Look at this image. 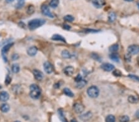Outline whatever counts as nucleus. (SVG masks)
Listing matches in <instances>:
<instances>
[{
    "mask_svg": "<svg viewBox=\"0 0 139 122\" xmlns=\"http://www.w3.org/2000/svg\"><path fill=\"white\" fill-rule=\"evenodd\" d=\"M45 24V20L42 19H35L30 20L28 23L29 29L30 30H34L35 29Z\"/></svg>",
    "mask_w": 139,
    "mask_h": 122,
    "instance_id": "obj_1",
    "label": "nucleus"
},
{
    "mask_svg": "<svg viewBox=\"0 0 139 122\" xmlns=\"http://www.w3.org/2000/svg\"><path fill=\"white\" fill-rule=\"evenodd\" d=\"M41 90L36 84H32L30 86V96L34 99H38L40 96Z\"/></svg>",
    "mask_w": 139,
    "mask_h": 122,
    "instance_id": "obj_2",
    "label": "nucleus"
},
{
    "mask_svg": "<svg viewBox=\"0 0 139 122\" xmlns=\"http://www.w3.org/2000/svg\"><path fill=\"white\" fill-rule=\"evenodd\" d=\"M87 94L88 96L92 97V98H96L99 96L100 91H99L98 88L96 86H91L87 89Z\"/></svg>",
    "mask_w": 139,
    "mask_h": 122,
    "instance_id": "obj_3",
    "label": "nucleus"
},
{
    "mask_svg": "<svg viewBox=\"0 0 139 122\" xmlns=\"http://www.w3.org/2000/svg\"><path fill=\"white\" fill-rule=\"evenodd\" d=\"M128 53L131 55H135L139 53V46L137 44H132L127 47Z\"/></svg>",
    "mask_w": 139,
    "mask_h": 122,
    "instance_id": "obj_4",
    "label": "nucleus"
},
{
    "mask_svg": "<svg viewBox=\"0 0 139 122\" xmlns=\"http://www.w3.org/2000/svg\"><path fill=\"white\" fill-rule=\"evenodd\" d=\"M41 12H42L43 14L46 16H48V17H50V18H53L54 17V15L49 10V7L46 4H43L41 7Z\"/></svg>",
    "mask_w": 139,
    "mask_h": 122,
    "instance_id": "obj_5",
    "label": "nucleus"
},
{
    "mask_svg": "<svg viewBox=\"0 0 139 122\" xmlns=\"http://www.w3.org/2000/svg\"><path fill=\"white\" fill-rule=\"evenodd\" d=\"M43 69L47 74H51L53 72V67L51 63L46 61L43 64Z\"/></svg>",
    "mask_w": 139,
    "mask_h": 122,
    "instance_id": "obj_6",
    "label": "nucleus"
},
{
    "mask_svg": "<svg viewBox=\"0 0 139 122\" xmlns=\"http://www.w3.org/2000/svg\"><path fill=\"white\" fill-rule=\"evenodd\" d=\"M73 108H74V110L77 114H80L82 112H83V111L85 109L84 105L83 104H82L81 103H79V102L75 103L74 104Z\"/></svg>",
    "mask_w": 139,
    "mask_h": 122,
    "instance_id": "obj_7",
    "label": "nucleus"
},
{
    "mask_svg": "<svg viewBox=\"0 0 139 122\" xmlns=\"http://www.w3.org/2000/svg\"><path fill=\"white\" fill-rule=\"evenodd\" d=\"M33 73H34V77L37 81H41L43 78V73L41 71L37 69H34L33 70Z\"/></svg>",
    "mask_w": 139,
    "mask_h": 122,
    "instance_id": "obj_8",
    "label": "nucleus"
},
{
    "mask_svg": "<svg viewBox=\"0 0 139 122\" xmlns=\"http://www.w3.org/2000/svg\"><path fill=\"white\" fill-rule=\"evenodd\" d=\"M75 69L72 66H68L64 69V73L66 75L68 76H72L74 73Z\"/></svg>",
    "mask_w": 139,
    "mask_h": 122,
    "instance_id": "obj_9",
    "label": "nucleus"
},
{
    "mask_svg": "<svg viewBox=\"0 0 139 122\" xmlns=\"http://www.w3.org/2000/svg\"><path fill=\"white\" fill-rule=\"evenodd\" d=\"M102 69L104 70L106 72L112 71L114 69V67L113 64L110 63H104L101 65Z\"/></svg>",
    "mask_w": 139,
    "mask_h": 122,
    "instance_id": "obj_10",
    "label": "nucleus"
},
{
    "mask_svg": "<svg viewBox=\"0 0 139 122\" xmlns=\"http://www.w3.org/2000/svg\"><path fill=\"white\" fill-rule=\"evenodd\" d=\"M37 52L38 49L36 46H31V47H29L27 50V54L29 56H31V57L35 56L36 54L37 53Z\"/></svg>",
    "mask_w": 139,
    "mask_h": 122,
    "instance_id": "obj_11",
    "label": "nucleus"
},
{
    "mask_svg": "<svg viewBox=\"0 0 139 122\" xmlns=\"http://www.w3.org/2000/svg\"><path fill=\"white\" fill-rule=\"evenodd\" d=\"M92 4L96 8H101L105 4V0H92Z\"/></svg>",
    "mask_w": 139,
    "mask_h": 122,
    "instance_id": "obj_12",
    "label": "nucleus"
},
{
    "mask_svg": "<svg viewBox=\"0 0 139 122\" xmlns=\"http://www.w3.org/2000/svg\"><path fill=\"white\" fill-rule=\"evenodd\" d=\"M13 44H14L13 43H8V44H5V45H4L3 47L1 49V53L3 57L5 56L6 54L8 52L9 49H10L11 47H12V46L13 45Z\"/></svg>",
    "mask_w": 139,
    "mask_h": 122,
    "instance_id": "obj_13",
    "label": "nucleus"
},
{
    "mask_svg": "<svg viewBox=\"0 0 139 122\" xmlns=\"http://www.w3.org/2000/svg\"><path fill=\"white\" fill-rule=\"evenodd\" d=\"M9 98V95L6 91H1L0 93V100L3 102H6Z\"/></svg>",
    "mask_w": 139,
    "mask_h": 122,
    "instance_id": "obj_14",
    "label": "nucleus"
},
{
    "mask_svg": "<svg viewBox=\"0 0 139 122\" xmlns=\"http://www.w3.org/2000/svg\"><path fill=\"white\" fill-rule=\"evenodd\" d=\"M51 39L53 40H56V41H60L62 42L66 43V41L64 38L63 37V36L59 34H55L54 35H53V36L51 37Z\"/></svg>",
    "mask_w": 139,
    "mask_h": 122,
    "instance_id": "obj_15",
    "label": "nucleus"
},
{
    "mask_svg": "<svg viewBox=\"0 0 139 122\" xmlns=\"http://www.w3.org/2000/svg\"><path fill=\"white\" fill-rule=\"evenodd\" d=\"M128 101L131 104H136L139 102V98L136 96H133V95H131L128 97Z\"/></svg>",
    "mask_w": 139,
    "mask_h": 122,
    "instance_id": "obj_16",
    "label": "nucleus"
},
{
    "mask_svg": "<svg viewBox=\"0 0 139 122\" xmlns=\"http://www.w3.org/2000/svg\"><path fill=\"white\" fill-rule=\"evenodd\" d=\"M92 117V114L90 112H86L85 114L81 115L80 116V118L83 121H87L88 120H90Z\"/></svg>",
    "mask_w": 139,
    "mask_h": 122,
    "instance_id": "obj_17",
    "label": "nucleus"
},
{
    "mask_svg": "<svg viewBox=\"0 0 139 122\" xmlns=\"http://www.w3.org/2000/svg\"><path fill=\"white\" fill-rule=\"evenodd\" d=\"M9 109H10V107H9V105L8 104L4 103L0 105V110H1L2 112L6 113L9 110Z\"/></svg>",
    "mask_w": 139,
    "mask_h": 122,
    "instance_id": "obj_18",
    "label": "nucleus"
},
{
    "mask_svg": "<svg viewBox=\"0 0 139 122\" xmlns=\"http://www.w3.org/2000/svg\"><path fill=\"white\" fill-rule=\"evenodd\" d=\"M11 70L13 73H17L20 71V66H19V64L17 63H15L12 65V67H11Z\"/></svg>",
    "mask_w": 139,
    "mask_h": 122,
    "instance_id": "obj_19",
    "label": "nucleus"
},
{
    "mask_svg": "<svg viewBox=\"0 0 139 122\" xmlns=\"http://www.w3.org/2000/svg\"><path fill=\"white\" fill-rule=\"evenodd\" d=\"M86 83H87V82H86V80L82 79L80 81L77 82V88L82 89V88H83V87H85L86 86Z\"/></svg>",
    "mask_w": 139,
    "mask_h": 122,
    "instance_id": "obj_20",
    "label": "nucleus"
},
{
    "mask_svg": "<svg viewBox=\"0 0 139 122\" xmlns=\"http://www.w3.org/2000/svg\"><path fill=\"white\" fill-rule=\"evenodd\" d=\"M63 93H64V94L65 95H66L67 96L71 97H72L74 96V93H73L71 90L68 88H64V89L63 90Z\"/></svg>",
    "mask_w": 139,
    "mask_h": 122,
    "instance_id": "obj_21",
    "label": "nucleus"
},
{
    "mask_svg": "<svg viewBox=\"0 0 139 122\" xmlns=\"http://www.w3.org/2000/svg\"><path fill=\"white\" fill-rule=\"evenodd\" d=\"M61 56L63 58L65 59H69L72 57V55L68 50H63L61 53Z\"/></svg>",
    "mask_w": 139,
    "mask_h": 122,
    "instance_id": "obj_22",
    "label": "nucleus"
},
{
    "mask_svg": "<svg viewBox=\"0 0 139 122\" xmlns=\"http://www.w3.org/2000/svg\"><path fill=\"white\" fill-rule=\"evenodd\" d=\"M109 57L112 61H114L116 62H119V55L116 53H113L112 54H110V56Z\"/></svg>",
    "mask_w": 139,
    "mask_h": 122,
    "instance_id": "obj_23",
    "label": "nucleus"
},
{
    "mask_svg": "<svg viewBox=\"0 0 139 122\" xmlns=\"http://www.w3.org/2000/svg\"><path fill=\"white\" fill-rule=\"evenodd\" d=\"M118 49H119V45L117 44H113L109 48V50L111 53H116L118 51Z\"/></svg>",
    "mask_w": 139,
    "mask_h": 122,
    "instance_id": "obj_24",
    "label": "nucleus"
},
{
    "mask_svg": "<svg viewBox=\"0 0 139 122\" xmlns=\"http://www.w3.org/2000/svg\"><path fill=\"white\" fill-rule=\"evenodd\" d=\"M59 0H51V1L49 2V6L52 8H56L59 4Z\"/></svg>",
    "mask_w": 139,
    "mask_h": 122,
    "instance_id": "obj_25",
    "label": "nucleus"
},
{
    "mask_svg": "<svg viewBox=\"0 0 139 122\" xmlns=\"http://www.w3.org/2000/svg\"><path fill=\"white\" fill-rule=\"evenodd\" d=\"M116 19V15L114 12H111L109 14L108 16V20L110 22H113L115 21V20Z\"/></svg>",
    "mask_w": 139,
    "mask_h": 122,
    "instance_id": "obj_26",
    "label": "nucleus"
},
{
    "mask_svg": "<svg viewBox=\"0 0 139 122\" xmlns=\"http://www.w3.org/2000/svg\"><path fill=\"white\" fill-rule=\"evenodd\" d=\"M106 122H115L116 118L113 115H109L106 117Z\"/></svg>",
    "mask_w": 139,
    "mask_h": 122,
    "instance_id": "obj_27",
    "label": "nucleus"
},
{
    "mask_svg": "<svg viewBox=\"0 0 139 122\" xmlns=\"http://www.w3.org/2000/svg\"><path fill=\"white\" fill-rule=\"evenodd\" d=\"M58 113H59V116H60V118H61V121L63 122H68L67 120L65 118L64 115V114H63V112L62 110H58Z\"/></svg>",
    "mask_w": 139,
    "mask_h": 122,
    "instance_id": "obj_28",
    "label": "nucleus"
},
{
    "mask_svg": "<svg viewBox=\"0 0 139 122\" xmlns=\"http://www.w3.org/2000/svg\"><path fill=\"white\" fill-rule=\"evenodd\" d=\"M64 20L67 21V22H72L74 20V18L71 15H66L64 17Z\"/></svg>",
    "mask_w": 139,
    "mask_h": 122,
    "instance_id": "obj_29",
    "label": "nucleus"
},
{
    "mask_svg": "<svg viewBox=\"0 0 139 122\" xmlns=\"http://www.w3.org/2000/svg\"><path fill=\"white\" fill-rule=\"evenodd\" d=\"M119 120H120V122H129L130 120V118L127 115H123V116L120 117Z\"/></svg>",
    "mask_w": 139,
    "mask_h": 122,
    "instance_id": "obj_30",
    "label": "nucleus"
},
{
    "mask_svg": "<svg viewBox=\"0 0 139 122\" xmlns=\"http://www.w3.org/2000/svg\"><path fill=\"white\" fill-rule=\"evenodd\" d=\"M113 74L114 76H117V77H118V76H120L121 75H122L121 72H120V70H114L113 72Z\"/></svg>",
    "mask_w": 139,
    "mask_h": 122,
    "instance_id": "obj_31",
    "label": "nucleus"
},
{
    "mask_svg": "<svg viewBox=\"0 0 139 122\" xmlns=\"http://www.w3.org/2000/svg\"><path fill=\"white\" fill-rule=\"evenodd\" d=\"M34 11H35V9H34V7L33 6L31 5L29 6L28 7L27 12L29 14H33L34 12Z\"/></svg>",
    "mask_w": 139,
    "mask_h": 122,
    "instance_id": "obj_32",
    "label": "nucleus"
},
{
    "mask_svg": "<svg viewBox=\"0 0 139 122\" xmlns=\"http://www.w3.org/2000/svg\"><path fill=\"white\" fill-rule=\"evenodd\" d=\"M129 77L131 79H132L134 80H135L137 81H139V76L135 75H129Z\"/></svg>",
    "mask_w": 139,
    "mask_h": 122,
    "instance_id": "obj_33",
    "label": "nucleus"
},
{
    "mask_svg": "<svg viewBox=\"0 0 139 122\" xmlns=\"http://www.w3.org/2000/svg\"><path fill=\"white\" fill-rule=\"evenodd\" d=\"M11 77L10 76H9L8 75H7L6 78V80H5L6 85H8L9 84L11 83Z\"/></svg>",
    "mask_w": 139,
    "mask_h": 122,
    "instance_id": "obj_34",
    "label": "nucleus"
},
{
    "mask_svg": "<svg viewBox=\"0 0 139 122\" xmlns=\"http://www.w3.org/2000/svg\"><path fill=\"white\" fill-rule=\"evenodd\" d=\"M24 4V1H18L17 2V4H16V7L17 8H20L21 7H22Z\"/></svg>",
    "mask_w": 139,
    "mask_h": 122,
    "instance_id": "obj_35",
    "label": "nucleus"
},
{
    "mask_svg": "<svg viewBox=\"0 0 139 122\" xmlns=\"http://www.w3.org/2000/svg\"><path fill=\"white\" fill-rule=\"evenodd\" d=\"M82 80V76L80 74L77 75V76L75 78V81H76L77 83V82H79V81H80V80Z\"/></svg>",
    "mask_w": 139,
    "mask_h": 122,
    "instance_id": "obj_36",
    "label": "nucleus"
},
{
    "mask_svg": "<svg viewBox=\"0 0 139 122\" xmlns=\"http://www.w3.org/2000/svg\"><path fill=\"white\" fill-rule=\"evenodd\" d=\"M19 59V55L17 54H14L12 55V59L13 61H15V60H17Z\"/></svg>",
    "mask_w": 139,
    "mask_h": 122,
    "instance_id": "obj_37",
    "label": "nucleus"
},
{
    "mask_svg": "<svg viewBox=\"0 0 139 122\" xmlns=\"http://www.w3.org/2000/svg\"><path fill=\"white\" fill-rule=\"evenodd\" d=\"M125 58H126V61H127V62H130L131 60V54H126V57H125Z\"/></svg>",
    "mask_w": 139,
    "mask_h": 122,
    "instance_id": "obj_38",
    "label": "nucleus"
},
{
    "mask_svg": "<svg viewBox=\"0 0 139 122\" xmlns=\"http://www.w3.org/2000/svg\"><path fill=\"white\" fill-rule=\"evenodd\" d=\"M64 29L66 30H70L71 29V26L68 25H64Z\"/></svg>",
    "mask_w": 139,
    "mask_h": 122,
    "instance_id": "obj_39",
    "label": "nucleus"
},
{
    "mask_svg": "<svg viewBox=\"0 0 139 122\" xmlns=\"http://www.w3.org/2000/svg\"><path fill=\"white\" fill-rule=\"evenodd\" d=\"M135 117L137 118H139V110H138L135 113Z\"/></svg>",
    "mask_w": 139,
    "mask_h": 122,
    "instance_id": "obj_40",
    "label": "nucleus"
},
{
    "mask_svg": "<svg viewBox=\"0 0 139 122\" xmlns=\"http://www.w3.org/2000/svg\"><path fill=\"white\" fill-rule=\"evenodd\" d=\"M14 0H6L7 2H8V3H11V2H12Z\"/></svg>",
    "mask_w": 139,
    "mask_h": 122,
    "instance_id": "obj_41",
    "label": "nucleus"
},
{
    "mask_svg": "<svg viewBox=\"0 0 139 122\" xmlns=\"http://www.w3.org/2000/svg\"><path fill=\"white\" fill-rule=\"evenodd\" d=\"M71 122H77L76 121V120H72L71 121Z\"/></svg>",
    "mask_w": 139,
    "mask_h": 122,
    "instance_id": "obj_42",
    "label": "nucleus"
},
{
    "mask_svg": "<svg viewBox=\"0 0 139 122\" xmlns=\"http://www.w3.org/2000/svg\"><path fill=\"white\" fill-rule=\"evenodd\" d=\"M137 64H138V65H139V56L137 57Z\"/></svg>",
    "mask_w": 139,
    "mask_h": 122,
    "instance_id": "obj_43",
    "label": "nucleus"
},
{
    "mask_svg": "<svg viewBox=\"0 0 139 122\" xmlns=\"http://www.w3.org/2000/svg\"><path fill=\"white\" fill-rule=\"evenodd\" d=\"M126 1H128V2H131V1H133L134 0H125Z\"/></svg>",
    "mask_w": 139,
    "mask_h": 122,
    "instance_id": "obj_44",
    "label": "nucleus"
},
{
    "mask_svg": "<svg viewBox=\"0 0 139 122\" xmlns=\"http://www.w3.org/2000/svg\"><path fill=\"white\" fill-rule=\"evenodd\" d=\"M25 0H18V1H24Z\"/></svg>",
    "mask_w": 139,
    "mask_h": 122,
    "instance_id": "obj_45",
    "label": "nucleus"
},
{
    "mask_svg": "<svg viewBox=\"0 0 139 122\" xmlns=\"http://www.w3.org/2000/svg\"><path fill=\"white\" fill-rule=\"evenodd\" d=\"M138 7H139V3H138Z\"/></svg>",
    "mask_w": 139,
    "mask_h": 122,
    "instance_id": "obj_46",
    "label": "nucleus"
},
{
    "mask_svg": "<svg viewBox=\"0 0 139 122\" xmlns=\"http://www.w3.org/2000/svg\"><path fill=\"white\" fill-rule=\"evenodd\" d=\"M19 122V121H16V122Z\"/></svg>",
    "mask_w": 139,
    "mask_h": 122,
    "instance_id": "obj_47",
    "label": "nucleus"
}]
</instances>
